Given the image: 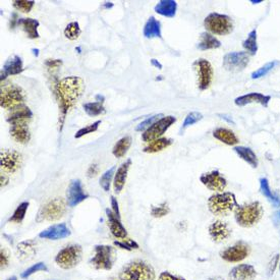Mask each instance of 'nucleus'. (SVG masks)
<instances>
[{"instance_id": "39", "label": "nucleus", "mask_w": 280, "mask_h": 280, "mask_svg": "<svg viewBox=\"0 0 280 280\" xmlns=\"http://www.w3.org/2000/svg\"><path fill=\"white\" fill-rule=\"evenodd\" d=\"M65 35L69 40H77L81 35V28L78 22L68 24L65 30Z\"/></svg>"}, {"instance_id": "34", "label": "nucleus", "mask_w": 280, "mask_h": 280, "mask_svg": "<svg viewBox=\"0 0 280 280\" xmlns=\"http://www.w3.org/2000/svg\"><path fill=\"white\" fill-rule=\"evenodd\" d=\"M221 46L220 41L212 36L210 33H203L201 35V41L198 45V48L202 51L210 50V49H216Z\"/></svg>"}, {"instance_id": "3", "label": "nucleus", "mask_w": 280, "mask_h": 280, "mask_svg": "<svg viewBox=\"0 0 280 280\" xmlns=\"http://www.w3.org/2000/svg\"><path fill=\"white\" fill-rule=\"evenodd\" d=\"M237 206L236 197L231 192L217 193L208 199V209L215 216H228L234 212Z\"/></svg>"}, {"instance_id": "19", "label": "nucleus", "mask_w": 280, "mask_h": 280, "mask_svg": "<svg viewBox=\"0 0 280 280\" xmlns=\"http://www.w3.org/2000/svg\"><path fill=\"white\" fill-rule=\"evenodd\" d=\"M69 228L66 226V223H59L50 226L46 228L45 231H41L39 233V237L44 238V240H50V241H58L62 240V238L68 237L70 235Z\"/></svg>"}, {"instance_id": "40", "label": "nucleus", "mask_w": 280, "mask_h": 280, "mask_svg": "<svg viewBox=\"0 0 280 280\" xmlns=\"http://www.w3.org/2000/svg\"><path fill=\"white\" fill-rule=\"evenodd\" d=\"M114 170H115V167L112 166L110 169H108L106 172H104V174H102L101 176L100 185L105 192H108L110 190V184L113 179V175H115L114 174Z\"/></svg>"}, {"instance_id": "35", "label": "nucleus", "mask_w": 280, "mask_h": 280, "mask_svg": "<svg viewBox=\"0 0 280 280\" xmlns=\"http://www.w3.org/2000/svg\"><path fill=\"white\" fill-rule=\"evenodd\" d=\"M172 144V140L167 138H160L155 141L150 142L147 147L144 148L145 153H157L164 149L168 148Z\"/></svg>"}, {"instance_id": "44", "label": "nucleus", "mask_w": 280, "mask_h": 280, "mask_svg": "<svg viewBox=\"0 0 280 280\" xmlns=\"http://www.w3.org/2000/svg\"><path fill=\"white\" fill-rule=\"evenodd\" d=\"M162 117H164V115H163L162 113L156 114V115H153V116L147 118L146 120H144L143 122H141L139 126L136 128V131L137 132H142V131H145V130H148L150 127L153 126L155 122H157Z\"/></svg>"}, {"instance_id": "13", "label": "nucleus", "mask_w": 280, "mask_h": 280, "mask_svg": "<svg viewBox=\"0 0 280 280\" xmlns=\"http://www.w3.org/2000/svg\"><path fill=\"white\" fill-rule=\"evenodd\" d=\"M22 155L15 150H2L0 154V166L4 173L14 174L22 166Z\"/></svg>"}, {"instance_id": "22", "label": "nucleus", "mask_w": 280, "mask_h": 280, "mask_svg": "<svg viewBox=\"0 0 280 280\" xmlns=\"http://www.w3.org/2000/svg\"><path fill=\"white\" fill-rule=\"evenodd\" d=\"M24 70L23 67V60L19 56L14 55L6 60L5 64L3 65L2 70H1V80L5 79L8 76L18 75Z\"/></svg>"}, {"instance_id": "20", "label": "nucleus", "mask_w": 280, "mask_h": 280, "mask_svg": "<svg viewBox=\"0 0 280 280\" xmlns=\"http://www.w3.org/2000/svg\"><path fill=\"white\" fill-rule=\"evenodd\" d=\"M271 100L270 96H267L261 93H250V94H246L243 96L237 97L234 100L235 105L237 106H245L247 104H252V103H259L264 107H267L269 104V101Z\"/></svg>"}, {"instance_id": "50", "label": "nucleus", "mask_w": 280, "mask_h": 280, "mask_svg": "<svg viewBox=\"0 0 280 280\" xmlns=\"http://www.w3.org/2000/svg\"><path fill=\"white\" fill-rule=\"evenodd\" d=\"M158 280H186V279L178 275H173L168 271H163L160 273Z\"/></svg>"}, {"instance_id": "7", "label": "nucleus", "mask_w": 280, "mask_h": 280, "mask_svg": "<svg viewBox=\"0 0 280 280\" xmlns=\"http://www.w3.org/2000/svg\"><path fill=\"white\" fill-rule=\"evenodd\" d=\"M94 251L95 254L90 260V264L96 270H111L115 261L113 247L106 245H99L95 247Z\"/></svg>"}, {"instance_id": "11", "label": "nucleus", "mask_w": 280, "mask_h": 280, "mask_svg": "<svg viewBox=\"0 0 280 280\" xmlns=\"http://www.w3.org/2000/svg\"><path fill=\"white\" fill-rule=\"evenodd\" d=\"M196 72H197V77H198V87L201 91H205L207 89H209L213 77H214V72H213V67L211 66L210 62L206 59H198L194 62L193 65Z\"/></svg>"}, {"instance_id": "21", "label": "nucleus", "mask_w": 280, "mask_h": 280, "mask_svg": "<svg viewBox=\"0 0 280 280\" xmlns=\"http://www.w3.org/2000/svg\"><path fill=\"white\" fill-rule=\"evenodd\" d=\"M106 214L108 218V226L112 235L118 238V240H126L128 237V231L120 222V218L115 216L113 212L109 211V209H106Z\"/></svg>"}, {"instance_id": "33", "label": "nucleus", "mask_w": 280, "mask_h": 280, "mask_svg": "<svg viewBox=\"0 0 280 280\" xmlns=\"http://www.w3.org/2000/svg\"><path fill=\"white\" fill-rule=\"evenodd\" d=\"M143 33L146 38H161L160 23L154 16H151L145 25Z\"/></svg>"}, {"instance_id": "37", "label": "nucleus", "mask_w": 280, "mask_h": 280, "mask_svg": "<svg viewBox=\"0 0 280 280\" xmlns=\"http://www.w3.org/2000/svg\"><path fill=\"white\" fill-rule=\"evenodd\" d=\"M244 48L247 51L248 53L255 55L258 51V43H257V30H253L248 33L247 39L243 43Z\"/></svg>"}, {"instance_id": "16", "label": "nucleus", "mask_w": 280, "mask_h": 280, "mask_svg": "<svg viewBox=\"0 0 280 280\" xmlns=\"http://www.w3.org/2000/svg\"><path fill=\"white\" fill-rule=\"evenodd\" d=\"M89 195L85 192L80 180L72 181L66 192V200L69 207H76L82 201L88 199Z\"/></svg>"}, {"instance_id": "2", "label": "nucleus", "mask_w": 280, "mask_h": 280, "mask_svg": "<svg viewBox=\"0 0 280 280\" xmlns=\"http://www.w3.org/2000/svg\"><path fill=\"white\" fill-rule=\"evenodd\" d=\"M264 209L260 202L255 201L244 205H238L234 210L236 223L244 228H251L261 221Z\"/></svg>"}, {"instance_id": "15", "label": "nucleus", "mask_w": 280, "mask_h": 280, "mask_svg": "<svg viewBox=\"0 0 280 280\" xmlns=\"http://www.w3.org/2000/svg\"><path fill=\"white\" fill-rule=\"evenodd\" d=\"M200 181L207 189L212 192L222 193L227 186V181L218 170L203 173Z\"/></svg>"}, {"instance_id": "28", "label": "nucleus", "mask_w": 280, "mask_h": 280, "mask_svg": "<svg viewBox=\"0 0 280 280\" xmlns=\"http://www.w3.org/2000/svg\"><path fill=\"white\" fill-rule=\"evenodd\" d=\"M176 9L178 3L173 0H162L155 6V12L166 17H173L176 14Z\"/></svg>"}, {"instance_id": "55", "label": "nucleus", "mask_w": 280, "mask_h": 280, "mask_svg": "<svg viewBox=\"0 0 280 280\" xmlns=\"http://www.w3.org/2000/svg\"><path fill=\"white\" fill-rule=\"evenodd\" d=\"M218 116H220L222 119L226 120L228 123H233V124H234V122H233V120L231 119V117L226 115V114H218Z\"/></svg>"}, {"instance_id": "38", "label": "nucleus", "mask_w": 280, "mask_h": 280, "mask_svg": "<svg viewBox=\"0 0 280 280\" xmlns=\"http://www.w3.org/2000/svg\"><path fill=\"white\" fill-rule=\"evenodd\" d=\"M28 208H29V202H23L22 204H19L16 211L14 212L13 216L9 218V221L14 223H22L28 211Z\"/></svg>"}, {"instance_id": "60", "label": "nucleus", "mask_w": 280, "mask_h": 280, "mask_svg": "<svg viewBox=\"0 0 280 280\" xmlns=\"http://www.w3.org/2000/svg\"><path fill=\"white\" fill-rule=\"evenodd\" d=\"M6 280H17V277H16V276H12V277L7 278Z\"/></svg>"}, {"instance_id": "54", "label": "nucleus", "mask_w": 280, "mask_h": 280, "mask_svg": "<svg viewBox=\"0 0 280 280\" xmlns=\"http://www.w3.org/2000/svg\"><path fill=\"white\" fill-rule=\"evenodd\" d=\"M98 171H99L98 165L97 164H93V165H91V166L88 169V176H89V178H94V176H96L98 174Z\"/></svg>"}, {"instance_id": "10", "label": "nucleus", "mask_w": 280, "mask_h": 280, "mask_svg": "<svg viewBox=\"0 0 280 280\" xmlns=\"http://www.w3.org/2000/svg\"><path fill=\"white\" fill-rule=\"evenodd\" d=\"M251 247L244 241H238L234 245L224 248L220 252V258L227 263H241L250 256Z\"/></svg>"}, {"instance_id": "52", "label": "nucleus", "mask_w": 280, "mask_h": 280, "mask_svg": "<svg viewBox=\"0 0 280 280\" xmlns=\"http://www.w3.org/2000/svg\"><path fill=\"white\" fill-rule=\"evenodd\" d=\"M9 263V256L5 250L1 248V254H0V264H1V270L8 266Z\"/></svg>"}, {"instance_id": "31", "label": "nucleus", "mask_w": 280, "mask_h": 280, "mask_svg": "<svg viewBox=\"0 0 280 280\" xmlns=\"http://www.w3.org/2000/svg\"><path fill=\"white\" fill-rule=\"evenodd\" d=\"M233 150L238 155V156H240V158H242L247 164H250L253 168L258 167L257 155L255 154V152L252 149L244 147V146H237V147H234Z\"/></svg>"}, {"instance_id": "1", "label": "nucleus", "mask_w": 280, "mask_h": 280, "mask_svg": "<svg viewBox=\"0 0 280 280\" xmlns=\"http://www.w3.org/2000/svg\"><path fill=\"white\" fill-rule=\"evenodd\" d=\"M84 91V80L79 77H67L57 82L55 87V94L59 102L62 122H64L68 110L76 104Z\"/></svg>"}, {"instance_id": "12", "label": "nucleus", "mask_w": 280, "mask_h": 280, "mask_svg": "<svg viewBox=\"0 0 280 280\" xmlns=\"http://www.w3.org/2000/svg\"><path fill=\"white\" fill-rule=\"evenodd\" d=\"M176 121V118L172 115L164 116L159 119L157 122H155L152 127L144 132L142 134V139L144 142H152L157 139H160L162 134L166 132L172 124Z\"/></svg>"}, {"instance_id": "29", "label": "nucleus", "mask_w": 280, "mask_h": 280, "mask_svg": "<svg viewBox=\"0 0 280 280\" xmlns=\"http://www.w3.org/2000/svg\"><path fill=\"white\" fill-rule=\"evenodd\" d=\"M17 24L23 27L24 31L30 39H37L39 38L38 27L40 23L37 19L33 18H19L17 20Z\"/></svg>"}, {"instance_id": "63", "label": "nucleus", "mask_w": 280, "mask_h": 280, "mask_svg": "<svg viewBox=\"0 0 280 280\" xmlns=\"http://www.w3.org/2000/svg\"><path fill=\"white\" fill-rule=\"evenodd\" d=\"M279 217H280V211H279Z\"/></svg>"}, {"instance_id": "6", "label": "nucleus", "mask_w": 280, "mask_h": 280, "mask_svg": "<svg viewBox=\"0 0 280 280\" xmlns=\"http://www.w3.org/2000/svg\"><path fill=\"white\" fill-rule=\"evenodd\" d=\"M66 212V205L64 199L55 198L46 203L40 209L36 220L41 221H56L65 216Z\"/></svg>"}, {"instance_id": "36", "label": "nucleus", "mask_w": 280, "mask_h": 280, "mask_svg": "<svg viewBox=\"0 0 280 280\" xmlns=\"http://www.w3.org/2000/svg\"><path fill=\"white\" fill-rule=\"evenodd\" d=\"M132 145V138L130 136L127 137H123L122 139H120L116 144L115 146H114L112 153L114 156L116 158H121L123 157L126 153L128 152V150L130 149Z\"/></svg>"}, {"instance_id": "53", "label": "nucleus", "mask_w": 280, "mask_h": 280, "mask_svg": "<svg viewBox=\"0 0 280 280\" xmlns=\"http://www.w3.org/2000/svg\"><path fill=\"white\" fill-rule=\"evenodd\" d=\"M111 207H112L113 213L115 214V216H117L118 218H120V212H119V207H118V203H117V200H116L115 198H114L113 196L111 197Z\"/></svg>"}, {"instance_id": "23", "label": "nucleus", "mask_w": 280, "mask_h": 280, "mask_svg": "<svg viewBox=\"0 0 280 280\" xmlns=\"http://www.w3.org/2000/svg\"><path fill=\"white\" fill-rule=\"evenodd\" d=\"M32 117L33 112L31 111V109L25 105H20L12 110L7 117V121L10 123V126H12V124L17 123H27V121Z\"/></svg>"}, {"instance_id": "56", "label": "nucleus", "mask_w": 280, "mask_h": 280, "mask_svg": "<svg viewBox=\"0 0 280 280\" xmlns=\"http://www.w3.org/2000/svg\"><path fill=\"white\" fill-rule=\"evenodd\" d=\"M8 183V179L5 174H3V172L1 173V188L5 186Z\"/></svg>"}, {"instance_id": "59", "label": "nucleus", "mask_w": 280, "mask_h": 280, "mask_svg": "<svg viewBox=\"0 0 280 280\" xmlns=\"http://www.w3.org/2000/svg\"><path fill=\"white\" fill-rule=\"evenodd\" d=\"M251 2L254 3V4H258V3H261V2H262V0H257V1H256V0H252Z\"/></svg>"}, {"instance_id": "57", "label": "nucleus", "mask_w": 280, "mask_h": 280, "mask_svg": "<svg viewBox=\"0 0 280 280\" xmlns=\"http://www.w3.org/2000/svg\"><path fill=\"white\" fill-rule=\"evenodd\" d=\"M151 62H152V65L154 66H156V67H158L159 69H161L162 68V66L159 64L158 61H156V59H152L151 60Z\"/></svg>"}, {"instance_id": "26", "label": "nucleus", "mask_w": 280, "mask_h": 280, "mask_svg": "<svg viewBox=\"0 0 280 280\" xmlns=\"http://www.w3.org/2000/svg\"><path fill=\"white\" fill-rule=\"evenodd\" d=\"M36 243L33 241L22 242L17 246V256L18 259L23 261L31 260L36 255Z\"/></svg>"}, {"instance_id": "4", "label": "nucleus", "mask_w": 280, "mask_h": 280, "mask_svg": "<svg viewBox=\"0 0 280 280\" xmlns=\"http://www.w3.org/2000/svg\"><path fill=\"white\" fill-rule=\"evenodd\" d=\"M155 277L156 274L151 264L142 260H134L122 268L118 280H155Z\"/></svg>"}, {"instance_id": "24", "label": "nucleus", "mask_w": 280, "mask_h": 280, "mask_svg": "<svg viewBox=\"0 0 280 280\" xmlns=\"http://www.w3.org/2000/svg\"><path fill=\"white\" fill-rule=\"evenodd\" d=\"M131 165H132V160L128 159L126 162L121 164V166L115 172V175H114V181H113V188L115 193L118 194L122 191L123 186L127 181L128 173H129Z\"/></svg>"}, {"instance_id": "27", "label": "nucleus", "mask_w": 280, "mask_h": 280, "mask_svg": "<svg viewBox=\"0 0 280 280\" xmlns=\"http://www.w3.org/2000/svg\"><path fill=\"white\" fill-rule=\"evenodd\" d=\"M213 136L215 139L228 145V146H234V145H236L238 142H240L232 131L228 129H224V128L216 129L213 132Z\"/></svg>"}, {"instance_id": "30", "label": "nucleus", "mask_w": 280, "mask_h": 280, "mask_svg": "<svg viewBox=\"0 0 280 280\" xmlns=\"http://www.w3.org/2000/svg\"><path fill=\"white\" fill-rule=\"evenodd\" d=\"M259 182H260V191H261L262 195L269 202L272 203L275 207H279L280 206V197L271 190L268 180L266 178H262V179H260V181H259Z\"/></svg>"}, {"instance_id": "42", "label": "nucleus", "mask_w": 280, "mask_h": 280, "mask_svg": "<svg viewBox=\"0 0 280 280\" xmlns=\"http://www.w3.org/2000/svg\"><path fill=\"white\" fill-rule=\"evenodd\" d=\"M203 118V115H202V113L200 112H191L189 113L188 115H186L183 123H182V127H181V131H184L186 128H189L191 126H193V124L197 123L198 121H200L201 119Z\"/></svg>"}, {"instance_id": "49", "label": "nucleus", "mask_w": 280, "mask_h": 280, "mask_svg": "<svg viewBox=\"0 0 280 280\" xmlns=\"http://www.w3.org/2000/svg\"><path fill=\"white\" fill-rule=\"evenodd\" d=\"M279 261H280V255L279 254H276L271 258V260L269 261L268 266H267L268 276H272L274 274L276 268L279 266Z\"/></svg>"}, {"instance_id": "62", "label": "nucleus", "mask_w": 280, "mask_h": 280, "mask_svg": "<svg viewBox=\"0 0 280 280\" xmlns=\"http://www.w3.org/2000/svg\"><path fill=\"white\" fill-rule=\"evenodd\" d=\"M278 267H279V270H280V261H279V266Z\"/></svg>"}, {"instance_id": "18", "label": "nucleus", "mask_w": 280, "mask_h": 280, "mask_svg": "<svg viewBox=\"0 0 280 280\" xmlns=\"http://www.w3.org/2000/svg\"><path fill=\"white\" fill-rule=\"evenodd\" d=\"M256 268L251 264H238L234 266L228 273L230 280H256Z\"/></svg>"}, {"instance_id": "41", "label": "nucleus", "mask_w": 280, "mask_h": 280, "mask_svg": "<svg viewBox=\"0 0 280 280\" xmlns=\"http://www.w3.org/2000/svg\"><path fill=\"white\" fill-rule=\"evenodd\" d=\"M40 271H48V268L47 266L43 263V262H39V263H36L34 264L33 266H31L30 268H28L27 270H25L22 275H20V277H22L23 279H27L29 278L30 276H32L33 274L37 273V272H40Z\"/></svg>"}, {"instance_id": "14", "label": "nucleus", "mask_w": 280, "mask_h": 280, "mask_svg": "<svg viewBox=\"0 0 280 280\" xmlns=\"http://www.w3.org/2000/svg\"><path fill=\"white\" fill-rule=\"evenodd\" d=\"M250 61V57H248L247 52H231L227 53L223 58V67L231 72H238L244 70Z\"/></svg>"}, {"instance_id": "51", "label": "nucleus", "mask_w": 280, "mask_h": 280, "mask_svg": "<svg viewBox=\"0 0 280 280\" xmlns=\"http://www.w3.org/2000/svg\"><path fill=\"white\" fill-rule=\"evenodd\" d=\"M62 65V60L61 59H47L45 61V66L49 69H56Z\"/></svg>"}, {"instance_id": "25", "label": "nucleus", "mask_w": 280, "mask_h": 280, "mask_svg": "<svg viewBox=\"0 0 280 280\" xmlns=\"http://www.w3.org/2000/svg\"><path fill=\"white\" fill-rule=\"evenodd\" d=\"M9 132L12 138L19 144H27L31 139V133L27 123L12 124Z\"/></svg>"}, {"instance_id": "8", "label": "nucleus", "mask_w": 280, "mask_h": 280, "mask_svg": "<svg viewBox=\"0 0 280 280\" xmlns=\"http://www.w3.org/2000/svg\"><path fill=\"white\" fill-rule=\"evenodd\" d=\"M82 254V250L81 246L79 245L67 246L57 253L55 257V263L60 268L68 270V269L75 268L81 262Z\"/></svg>"}, {"instance_id": "17", "label": "nucleus", "mask_w": 280, "mask_h": 280, "mask_svg": "<svg viewBox=\"0 0 280 280\" xmlns=\"http://www.w3.org/2000/svg\"><path fill=\"white\" fill-rule=\"evenodd\" d=\"M208 231H209V235L211 237V240L216 244H221L227 241L228 238L231 237V232H232L230 225L221 220H217L213 222L209 226Z\"/></svg>"}, {"instance_id": "48", "label": "nucleus", "mask_w": 280, "mask_h": 280, "mask_svg": "<svg viewBox=\"0 0 280 280\" xmlns=\"http://www.w3.org/2000/svg\"><path fill=\"white\" fill-rule=\"evenodd\" d=\"M114 246H116L122 250H127V251H132V250H136V248H139V245L132 240H123V242H114Z\"/></svg>"}, {"instance_id": "9", "label": "nucleus", "mask_w": 280, "mask_h": 280, "mask_svg": "<svg viewBox=\"0 0 280 280\" xmlns=\"http://www.w3.org/2000/svg\"><path fill=\"white\" fill-rule=\"evenodd\" d=\"M25 95L23 90L16 85H7L1 88L0 93V105L5 109H15L23 105Z\"/></svg>"}, {"instance_id": "47", "label": "nucleus", "mask_w": 280, "mask_h": 280, "mask_svg": "<svg viewBox=\"0 0 280 280\" xmlns=\"http://www.w3.org/2000/svg\"><path fill=\"white\" fill-rule=\"evenodd\" d=\"M100 124H101V120H97V121H95L94 123L89 124V126H87V127H85V128H82V129L79 130L78 132L75 134V138H76V139H80V138H82V137H84L85 134H88V133L96 132V131L98 130Z\"/></svg>"}, {"instance_id": "45", "label": "nucleus", "mask_w": 280, "mask_h": 280, "mask_svg": "<svg viewBox=\"0 0 280 280\" xmlns=\"http://www.w3.org/2000/svg\"><path fill=\"white\" fill-rule=\"evenodd\" d=\"M276 66V61H272V62H268L265 66H263L262 67H260L259 69H257L256 71H254L252 74V79L256 80V79H260L262 77H265L269 71H271L274 66Z\"/></svg>"}, {"instance_id": "43", "label": "nucleus", "mask_w": 280, "mask_h": 280, "mask_svg": "<svg viewBox=\"0 0 280 280\" xmlns=\"http://www.w3.org/2000/svg\"><path fill=\"white\" fill-rule=\"evenodd\" d=\"M170 209L166 203H162L158 206H153L151 209V215L155 218H161V217L166 216L169 213Z\"/></svg>"}, {"instance_id": "46", "label": "nucleus", "mask_w": 280, "mask_h": 280, "mask_svg": "<svg viewBox=\"0 0 280 280\" xmlns=\"http://www.w3.org/2000/svg\"><path fill=\"white\" fill-rule=\"evenodd\" d=\"M35 1H29V0H19V1H14V7L22 13H30L32 10Z\"/></svg>"}, {"instance_id": "5", "label": "nucleus", "mask_w": 280, "mask_h": 280, "mask_svg": "<svg viewBox=\"0 0 280 280\" xmlns=\"http://www.w3.org/2000/svg\"><path fill=\"white\" fill-rule=\"evenodd\" d=\"M204 26L210 33L215 35H228L233 31V24L231 18L217 13H212L204 20Z\"/></svg>"}, {"instance_id": "32", "label": "nucleus", "mask_w": 280, "mask_h": 280, "mask_svg": "<svg viewBox=\"0 0 280 280\" xmlns=\"http://www.w3.org/2000/svg\"><path fill=\"white\" fill-rule=\"evenodd\" d=\"M96 102H89L84 104V110L90 116H98L100 114L105 112V108L103 106L104 102V97L101 95L96 96Z\"/></svg>"}, {"instance_id": "61", "label": "nucleus", "mask_w": 280, "mask_h": 280, "mask_svg": "<svg viewBox=\"0 0 280 280\" xmlns=\"http://www.w3.org/2000/svg\"><path fill=\"white\" fill-rule=\"evenodd\" d=\"M112 5H113V4L110 3V4H106V5H104V6H105V7H112Z\"/></svg>"}, {"instance_id": "58", "label": "nucleus", "mask_w": 280, "mask_h": 280, "mask_svg": "<svg viewBox=\"0 0 280 280\" xmlns=\"http://www.w3.org/2000/svg\"><path fill=\"white\" fill-rule=\"evenodd\" d=\"M206 280H224V278H222L221 276H213V277H210Z\"/></svg>"}]
</instances>
